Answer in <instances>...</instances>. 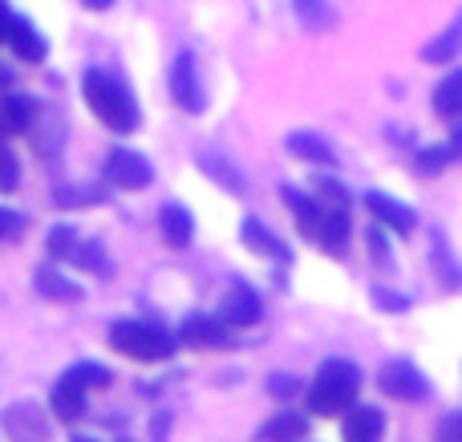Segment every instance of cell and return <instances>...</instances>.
Here are the masks:
<instances>
[{
    "instance_id": "obj_29",
    "label": "cell",
    "mask_w": 462,
    "mask_h": 442,
    "mask_svg": "<svg viewBox=\"0 0 462 442\" xmlns=\"http://www.w3.org/2000/svg\"><path fill=\"white\" fill-rule=\"evenodd\" d=\"M16 183H21V162H16V154L8 151L5 143H0V195L16 191Z\"/></svg>"
},
{
    "instance_id": "obj_22",
    "label": "cell",
    "mask_w": 462,
    "mask_h": 442,
    "mask_svg": "<svg viewBox=\"0 0 462 442\" xmlns=\"http://www.w3.org/2000/svg\"><path fill=\"white\" fill-rule=\"evenodd\" d=\"M199 167H203V175H211L219 187H227L231 195H244V175H236V167H231L227 159H219V154L203 151V154H199Z\"/></svg>"
},
{
    "instance_id": "obj_18",
    "label": "cell",
    "mask_w": 462,
    "mask_h": 442,
    "mask_svg": "<svg viewBox=\"0 0 462 442\" xmlns=\"http://www.w3.org/2000/svg\"><path fill=\"white\" fill-rule=\"evenodd\" d=\"M239 240L247 244L252 252H260V256H276V260H288V248L276 240V235L268 232V227L260 224V219H244L239 224Z\"/></svg>"
},
{
    "instance_id": "obj_40",
    "label": "cell",
    "mask_w": 462,
    "mask_h": 442,
    "mask_svg": "<svg viewBox=\"0 0 462 442\" xmlns=\"http://www.w3.org/2000/svg\"><path fill=\"white\" fill-rule=\"evenodd\" d=\"M89 8H110V0H86Z\"/></svg>"
},
{
    "instance_id": "obj_28",
    "label": "cell",
    "mask_w": 462,
    "mask_h": 442,
    "mask_svg": "<svg viewBox=\"0 0 462 442\" xmlns=\"http://www.w3.org/2000/svg\"><path fill=\"white\" fill-rule=\"evenodd\" d=\"M450 159H455V154H450V146H426V151H418L414 167H418V175H439Z\"/></svg>"
},
{
    "instance_id": "obj_16",
    "label": "cell",
    "mask_w": 462,
    "mask_h": 442,
    "mask_svg": "<svg viewBox=\"0 0 462 442\" xmlns=\"http://www.w3.org/2000/svg\"><path fill=\"white\" fill-rule=\"evenodd\" d=\"M32 102L29 97H21V94H8V97H0V138H8V134H21V130H29V122H32Z\"/></svg>"
},
{
    "instance_id": "obj_14",
    "label": "cell",
    "mask_w": 462,
    "mask_h": 442,
    "mask_svg": "<svg viewBox=\"0 0 462 442\" xmlns=\"http://www.w3.org/2000/svg\"><path fill=\"white\" fill-rule=\"evenodd\" d=\"M382 430H385V419L374 406H357L345 419V442H382Z\"/></svg>"
},
{
    "instance_id": "obj_23",
    "label": "cell",
    "mask_w": 462,
    "mask_h": 442,
    "mask_svg": "<svg viewBox=\"0 0 462 442\" xmlns=\"http://www.w3.org/2000/svg\"><path fill=\"white\" fill-rule=\"evenodd\" d=\"M300 435H304V419H300V414H276L272 422H263L255 438H260V442H292Z\"/></svg>"
},
{
    "instance_id": "obj_19",
    "label": "cell",
    "mask_w": 462,
    "mask_h": 442,
    "mask_svg": "<svg viewBox=\"0 0 462 442\" xmlns=\"http://www.w3.org/2000/svg\"><path fill=\"white\" fill-rule=\"evenodd\" d=\"M288 151H292L296 159H304V162H320V167H328V162L337 159L333 146H328L320 134H309V130H296V134H288Z\"/></svg>"
},
{
    "instance_id": "obj_10",
    "label": "cell",
    "mask_w": 462,
    "mask_h": 442,
    "mask_svg": "<svg viewBox=\"0 0 462 442\" xmlns=\"http://www.w3.org/2000/svg\"><path fill=\"white\" fill-rule=\"evenodd\" d=\"M365 207L374 211L385 227H393V232H402V235H410V232H414V224H418L414 211H410L406 203H398L393 195H385V191H369L365 195Z\"/></svg>"
},
{
    "instance_id": "obj_39",
    "label": "cell",
    "mask_w": 462,
    "mask_h": 442,
    "mask_svg": "<svg viewBox=\"0 0 462 442\" xmlns=\"http://www.w3.org/2000/svg\"><path fill=\"white\" fill-rule=\"evenodd\" d=\"M8 81H13V73H8L5 65H0V86H8Z\"/></svg>"
},
{
    "instance_id": "obj_17",
    "label": "cell",
    "mask_w": 462,
    "mask_h": 442,
    "mask_svg": "<svg viewBox=\"0 0 462 442\" xmlns=\"http://www.w3.org/2000/svg\"><path fill=\"white\" fill-rule=\"evenodd\" d=\"M32 284H37V292L41 297H49V300H65V305L81 300V289L69 281V276H61V268H37Z\"/></svg>"
},
{
    "instance_id": "obj_36",
    "label": "cell",
    "mask_w": 462,
    "mask_h": 442,
    "mask_svg": "<svg viewBox=\"0 0 462 442\" xmlns=\"http://www.w3.org/2000/svg\"><path fill=\"white\" fill-rule=\"evenodd\" d=\"M8 29H13V8H8L5 0H0V45L8 41Z\"/></svg>"
},
{
    "instance_id": "obj_6",
    "label": "cell",
    "mask_w": 462,
    "mask_h": 442,
    "mask_svg": "<svg viewBox=\"0 0 462 442\" xmlns=\"http://www.w3.org/2000/svg\"><path fill=\"white\" fill-rule=\"evenodd\" d=\"M377 386H382L390 398H406V402H422V398L430 394L426 378L410 362H390L382 373H377Z\"/></svg>"
},
{
    "instance_id": "obj_5",
    "label": "cell",
    "mask_w": 462,
    "mask_h": 442,
    "mask_svg": "<svg viewBox=\"0 0 462 442\" xmlns=\"http://www.w3.org/2000/svg\"><path fill=\"white\" fill-rule=\"evenodd\" d=\"M106 179H110L118 191H143V187H151L154 170L138 151L118 146V151H110V159H106Z\"/></svg>"
},
{
    "instance_id": "obj_7",
    "label": "cell",
    "mask_w": 462,
    "mask_h": 442,
    "mask_svg": "<svg viewBox=\"0 0 462 442\" xmlns=\"http://www.w3.org/2000/svg\"><path fill=\"white\" fill-rule=\"evenodd\" d=\"M171 97H175V106H183L187 114L203 110V89H199V73H195L191 53H179L175 65H171Z\"/></svg>"
},
{
    "instance_id": "obj_2",
    "label": "cell",
    "mask_w": 462,
    "mask_h": 442,
    "mask_svg": "<svg viewBox=\"0 0 462 442\" xmlns=\"http://www.w3.org/2000/svg\"><path fill=\"white\" fill-rule=\"evenodd\" d=\"M280 195L288 199V207H292L296 224L304 227V235H312L325 252H345L349 248V216H345V211L320 207L317 199H309V195L296 191V187H284Z\"/></svg>"
},
{
    "instance_id": "obj_30",
    "label": "cell",
    "mask_w": 462,
    "mask_h": 442,
    "mask_svg": "<svg viewBox=\"0 0 462 442\" xmlns=\"http://www.w3.org/2000/svg\"><path fill=\"white\" fill-rule=\"evenodd\" d=\"M45 244H49V252H53V256H65V260H69L73 248H78V232H73V227H53Z\"/></svg>"
},
{
    "instance_id": "obj_31",
    "label": "cell",
    "mask_w": 462,
    "mask_h": 442,
    "mask_svg": "<svg viewBox=\"0 0 462 442\" xmlns=\"http://www.w3.org/2000/svg\"><path fill=\"white\" fill-rule=\"evenodd\" d=\"M374 300L382 313H406L410 308V297L406 292H390V289H374Z\"/></svg>"
},
{
    "instance_id": "obj_26",
    "label": "cell",
    "mask_w": 462,
    "mask_h": 442,
    "mask_svg": "<svg viewBox=\"0 0 462 442\" xmlns=\"http://www.w3.org/2000/svg\"><path fill=\"white\" fill-rule=\"evenodd\" d=\"M57 207H89V203H106V191L102 187H61V191L53 195Z\"/></svg>"
},
{
    "instance_id": "obj_12",
    "label": "cell",
    "mask_w": 462,
    "mask_h": 442,
    "mask_svg": "<svg viewBox=\"0 0 462 442\" xmlns=\"http://www.w3.org/2000/svg\"><path fill=\"white\" fill-rule=\"evenodd\" d=\"M183 341L195 349H224L231 345L227 337V325L216 321V317H191V321L183 325Z\"/></svg>"
},
{
    "instance_id": "obj_35",
    "label": "cell",
    "mask_w": 462,
    "mask_h": 442,
    "mask_svg": "<svg viewBox=\"0 0 462 442\" xmlns=\"http://www.w3.org/2000/svg\"><path fill=\"white\" fill-rule=\"evenodd\" d=\"M21 224H24L21 216H13V211H0V235H13V232H21Z\"/></svg>"
},
{
    "instance_id": "obj_21",
    "label": "cell",
    "mask_w": 462,
    "mask_h": 442,
    "mask_svg": "<svg viewBox=\"0 0 462 442\" xmlns=\"http://www.w3.org/2000/svg\"><path fill=\"white\" fill-rule=\"evenodd\" d=\"M434 110H439L442 118H458L462 114V69L447 73V78L439 81V89H434Z\"/></svg>"
},
{
    "instance_id": "obj_20",
    "label": "cell",
    "mask_w": 462,
    "mask_h": 442,
    "mask_svg": "<svg viewBox=\"0 0 462 442\" xmlns=\"http://www.w3.org/2000/svg\"><path fill=\"white\" fill-rule=\"evenodd\" d=\"M458 49H462V13L447 24V29L439 32V37L430 41V45L422 49V61H434V65H439V61H450Z\"/></svg>"
},
{
    "instance_id": "obj_11",
    "label": "cell",
    "mask_w": 462,
    "mask_h": 442,
    "mask_svg": "<svg viewBox=\"0 0 462 442\" xmlns=\"http://www.w3.org/2000/svg\"><path fill=\"white\" fill-rule=\"evenodd\" d=\"M159 232L171 248H191V235H195V224H191V211L179 207V203H162L159 211Z\"/></svg>"
},
{
    "instance_id": "obj_4",
    "label": "cell",
    "mask_w": 462,
    "mask_h": 442,
    "mask_svg": "<svg viewBox=\"0 0 462 442\" xmlns=\"http://www.w3.org/2000/svg\"><path fill=\"white\" fill-rule=\"evenodd\" d=\"M110 345L134 362H167L175 354V333L151 321H118L110 329Z\"/></svg>"
},
{
    "instance_id": "obj_13",
    "label": "cell",
    "mask_w": 462,
    "mask_h": 442,
    "mask_svg": "<svg viewBox=\"0 0 462 442\" xmlns=\"http://www.w3.org/2000/svg\"><path fill=\"white\" fill-rule=\"evenodd\" d=\"M5 45H13V53L21 57V61H45V53H49L45 37H41L29 21H21V16H13V29H8Z\"/></svg>"
},
{
    "instance_id": "obj_1",
    "label": "cell",
    "mask_w": 462,
    "mask_h": 442,
    "mask_svg": "<svg viewBox=\"0 0 462 442\" xmlns=\"http://www.w3.org/2000/svg\"><path fill=\"white\" fill-rule=\"evenodd\" d=\"M81 94H86V106L94 110V118L102 126H110L114 134H130L138 126V106H134V94L122 86L118 78L102 69H89L81 78Z\"/></svg>"
},
{
    "instance_id": "obj_3",
    "label": "cell",
    "mask_w": 462,
    "mask_h": 442,
    "mask_svg": "<svg viewBox=\"0 0 462 442\" xmlns=\"http://www.w3.org/2000/svg\"><path fill=\"white\" fill-rule=\"evenodd\" d=\"M357 386L361 378L349 362H325L309 390V406L317 414H328V419L333 414H349L353 402H357Z\"/></svg>"
},
{
    "instance_id": "obj_32",
    "label": "cell",
    "mask_w": 462,
    "mask_h": 442,
    "mask_svg": "<svg viewBox=\"0 0 462 442\" xmlns=\"http://www.w3.org/2000/svg\"><path fill=\"white\" fill-rule=\"evenodd\" d=\"M317 187H320V191L328 195V199L337 203V211H345V203H349V191H345V187L337 183L333 175H317Z\"/></svg>"
},
{
    "instance_id": "obj_8",
    "label": "cell",
    "mask_w": 462,
    "mask_h": 442,
    "mask_svg": "<svg viewBox=\"0 0 462 442\" xmlns=\"http://www.w3.org/2000/svg\"><path fill=\"white\" fill-rule=\"evenodd\" d=\"M260 317H263V305L247 284H236L224 297V305H219V321L231 325V329H247V325H255Z\"/></svg>"
},
{
    "instance_id": "obj_9",
    "label": "cell",
    "mask_w": 462,
    "mask_h": 442,
    "mask_svg": "<svg viewBox=\"0 0 462 442\" xmlns=\"http://www.w3.org/2000/svg\"><path fill=\"white\" fill-rule=\"evenodd\" d=\"M5 430L13 435V442H49L45 414H41L37 406H29V402L8 406L5 410Z\"/></svg>"
},
{
    "instance_id": "obj_27",
    "label": "cell",
    "mask_w": 462,
    "mask_h": 442,
    "mask_svg": "<svg viewBox=\"0 0 462 442\" xmlns=\"http://www.w3.org/2000/svg\"><path fill=\"white\" fill-rule=\"evenodd\" d=\"M65 378L73 382V386H81V390H94V386H110V370H102L97 362H78Z\"/></svg>"
},
{
    "instance_id": "obj_34",
    "label": "cell",
    "mask_w": 462,
    "mask_h": 442,
    "mask_svg": "<svg viewBox=\"0 0 462 442\" xmlns=\"http://www.w3.org/2000/svg\"><path fill=\"white\" fill-rule=\"evenodd\" d=\"M439 442H462V410H458V414H447V419H442Z\"/></svg>"
},
{
    "instance_id": "obj_15",
    "label": "cell",
    "mask_w": 462,
    "mask_h": 442,
    "mask_svg": "<svg viewBox=\"0 0 462 442\" xmlns=\"http://www.w3.org/2000/svg\"><path fill=\"white\" fill-rule=\"evenodd\" d=\"M49 402H53V414L61 422H78L81 414H86V390L73 386L69 378H61L53 386V394H49Z\"/></svg>"
},
{
    "instance_id": "obj_38",
    "label": "cell",
    "mask_w": 462,
    "mask_h": 442,
    "mask_svg": "<svg viewBox=\"0 0 462 442\" xmlns=\"http://www.w3.org/2000/svg\"><path fill=\"white\" fill-rule=\"evenodd\" d=\"M450 138H455V143H450V154H455V159H458V154H462V126H458Z\"/></svg>"
},
{
    "instance_id": "obj_24",
    "label": "cell",
    "mask_w": 462,
    "mask_h": 442,
    "mask_svg": "<svg viewBox=\"0 0 462 442\" xmlns=\"http://www.w3.org/2000/svg\"><path fill=\"white\" fill-rule=\"evenodd\" d=\"M292 8L304 29H333V21H337V8L328 0H292Z\"/></svg>"
},
{
    "instance_id": "obj_37",
    "label": "cell",
    "mask_w": 462,
    "mask_h": 442,
    "mask_svg": "<svg viewBox=\"0 0 462 442\" xmlns=\"http://www.w3.org/2000/svg\"><path fill=\"white\" fill-rule=\"evenodd\" d=\"M268 390H272V394H292L296 386H292L288 378H272V382H268Z\"/></svg>"
},
{
    "instance_id": "obj_33",
    "label": "cell",
    "mask_w": 462,
    "mask_h": 442,
    "mask_svg": "<svg viewBox=\"0 0 462 442\" xmlns=\"http://www.w3.org/2000/svg\"><path fill=\"white\" fill-rule=\"evenodd\" d=\"M369 252H374V260L377 264H390V244H385V235H382V227H369Z\"/></svg>"
},
{
    "instance_id": "obj_41",
    "label": "cell",
    "mask_w": 462,
    "mask_h": 442,
    "mask_svg": "<svg viewBox=\"0 0 462 442\" xmlns=\"http://www.w3.org/2000/svg\"><path fill=\"white\" fill-rule=\"evenodd\" d=\"M73 442H97V438H86V435H73Z\"/></svg>"
},
{
    "instance_id": "obj_25",
    "label": "cell",
    "mask_w": 462,
    "mask_h": 442,
    "mask_svg": "<svg viewBox=\"0 0 462 442\" xmlns=\"http://www.w3.org/2000/svg\"><path fill=\"white\" fill-rule=\"evenodd\" d=\"M73 264L86 268V272H97V276H110V256H106L102 244H78L73 248Z\"/></svg>"
}]
</instances>
